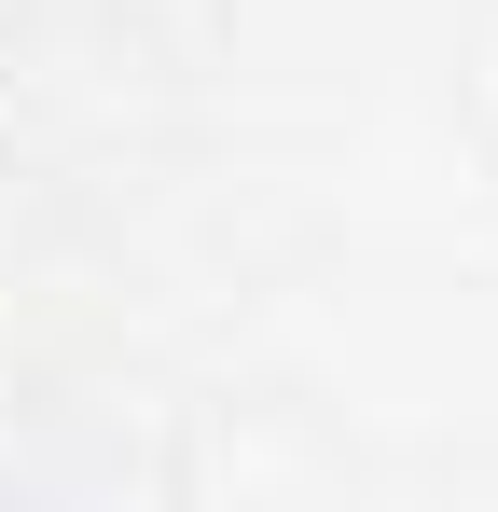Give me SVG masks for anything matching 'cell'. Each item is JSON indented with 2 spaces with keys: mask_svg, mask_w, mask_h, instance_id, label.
<instances>
[{
  "mask_svg": "<svg viewBox=\"0 0 498 512\" xmlns=\"http://www.w3.org/2000/svg\"><path fill=\"white\" fill-rule=\"evenodd\" d=\"M457 111H471V139L498 153V0H471V28H457Z\"/></svg>",
  "mask_w": 498,
  "mask_h": 512,
  "instance_id": "1",
  "label": "cell"
}]
</instances>
